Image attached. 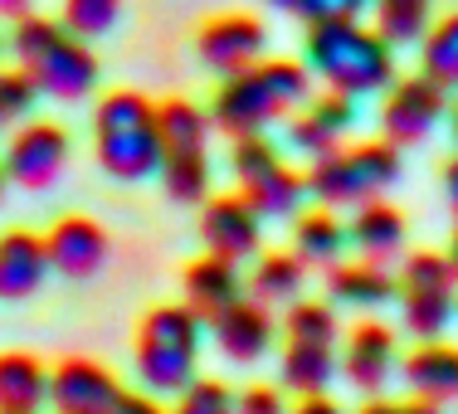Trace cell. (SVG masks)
<instances>
[{
  "instance_id": "cell-10",
  "label": "cell",
  "mask_w": 458,
  "mask_h": 414,
  "mask_svg": "<svg viewBox=\"0 0 458 414\" xmlns=\"http://www.w3.org/2000/svg\"><path fill=\"white\" fill-rule=\"evenodd\" d=\"M195 54L210 73L234 79V73L254 69L259 59H268V25L259 15H239V10L210 15L195 35Z\"/></svg>"
},
{
  "instance_id": "cell-7",
  "label": "cell",
  "mask_w": 458,
  "mask_h": 414,
  "mask_svg": "<svg viewBox=\"0 0 458 414\" xmlns=\"http://www.w3.org/2000/svg\"><path fill=\"white\" fill-rule=\"evenodd\" d=\"M400 326L414 342H439L458 312V274L449 254L414 249L400 264Z\"/></svg>"
},
{
  "instance_id": "cell-32",
  "label": "cell",
  "mask_w": 458,
  "mask_h": 414,
  "mask_svg": "<svg viewBox=\"0 0 458 414\" xmlns=\"http://www.w3.org/2000/svg\"><path fill=\"white\" fill-rule=\"evenodd\" d=\"M64 25L79 39H103L123 20V0H64Z\"/></svg>"
},
{
  "instance_id": "cell-18",
  "label": "cell",
  "mask_w": 458,
  "mask_h": 414,
  "mask_svg": "<svg viewBox=\"0 0 458 414\" xmlns=\"http://www.w3.org/2000/svg\"><path fill=\"white\" fill-rule=\"evenodd\" d=\"M346 239H352V249L366 258V264L390 268L400 254H405L410 224H405V215H400L395 205H386V200H366V205H356L352 224H346Z\"/></svg>"
},
{
  "instance_id": "cell-5",
  "label": "cell",
  "mask_w": 458,
  "mask_h": 414,
  "mask_svg": "<svg viewBox=\"0 0 458 414\" xmlns=\"http://www.w3.org/2000/svg\"><path fill=\"white\" fill-rule=\"evenodd\" d=\"M200 342H205V322L195 317L185 302H161L137 322V342H132V366L147 395H181L195 380L200 366Z\"/></svg>"
},
{
  "instance_id": "cell-20",
  "label": "cell",
  "mask_w": 458,
  "mask_h": 414,
  "mask_svg": "<svg viewBox=\"0 0 458 414\" xmlns=\"http://www.w3.org/2000/svg\"><path fill=\"white\" fill-rule=\"evenodd\" d=\"M410 395L429 400V405H454L458 400V346L449 342H420L414 351L400 361Z\"/></svg>"
},
{
  "instance_id": "cell-26",
  "label": "cell",
  "mask_w": 458,
  "mask_h": 414,
  "mask_svg": "<svg viewBox=\"0 0 458 414\" xmlns=\"http://www.w3.org/2000/svg\"><path fill=\"white\" fill-rule=\"evenodd\" d=\"M293 254H298L308 268L342 264V254H346V224L336 220L327 205H322V210L293 215Z\"/></svg>"
},
{
  "instance_id": "cell-28",
  "label": "cell",
  "mask_w": 458,
  "mask_h": 414,
  "mask_svg": "<svg viewBox=\"0 0 458 414\" xmlns=\"http://www.w3.org/2000/svg\"><path fill=\"white\" fill-rule=\"evenodd\" d=\"M420 73L434 79L444 93H458V10L444 15L439 25L424 30L420 39Z\"/></svg>"
},
{
  "instance_id": "cell-24",
  "label": "cell",
  "mask_w": 458,
  "mask_h": 414,
  "mask_svg": "<svg viewBox=\"0 0 458 414\" xmlns=\"http://www.w3.org/2000/svg\"><path fill=\"white\" fill-rule=\"evenodd\" d=\"M302 283H308V264H302L293 249H268V254L254 258V274L244 278V292L264 308H288V302L302 298Z\"/></svg>"
},
{
  "instance_id": "cell-30",
  "label": "cell",
  "mask_w": 458,
  "mask_h": 414,
  "mask_svg": "<svg viewBox=\"0 0 458 414\" xmlns=\"http://www.w3.org/2000/svg\"><path fill=\"white\" fill-rule=\"evenodd\" d=\"M161 190L176 205H205L210 200V156L205 151H185V156L161 161Z\"/></svg>"
},
{
  "instance_id": "cell-6",
  "label": "cell",
  "mask_w": 458,
  "mask_h": 414,
  "mask_svg": "<svg viewBox=\"0 0 458 414\" xmlns=\"http://www.w3.org/2000/svg\"><path fill=\"white\" fill-rule=\"evenodd\" d=\"M400 171H405L400 147H390L386 137L346 141L332 156L308 166V195H318L327 210H336V205H366V200H380L400 181Z\"/></svg>"
},
{
  "instance_id": "cell-16",
  "label": "cell",
  "mask_w": 458,
  "mask_h": 414,
  "mask_svg": "<svg viewBox=\"0 0 458 414\" xmlns=\"http://www.w3.org/2000/svg\"><path fill=\"white\" fill-rule=\"evenodd\" d=\"M342 376L352 380L356 390H366V395H380L386 390V380L395 376L400 366V351H395V332H390L386 322H356L352 332H346V351H342Z\"/></svg>"
},
{
  "instance_id": "cell-27",
  "label": "cell",
  "mask_w": 458,
  "mask_h": 414,
  "mask_svg": "<svg viewBox=\"0 0 458 414\" xmlns=\"http://www.w3.org/2000/svg\"><path fill=\"white\" fill-rule=\"evenodd\" d=\"M336 346H308V342H288L278 356V380L283 390H293V395H327V385H332L336 376Z\"/></svg>"
},
{
  "instance_id": "cell-1",
  "label": "cell",
  "mask_w": 458,
  "mask_h": 414,
  "mask_svg": "<svg viewBox=\"0 0 458 414\" xmlns=\"http://www.w3.org/2000/svg\"><path fill=\"white\" fill-rule=\"evenodd\" d=\"M308 97H312L308 63L268 54L254 69L234 73V79H220L215 103H210V123H215V132H225L229 141L259 137V132H268V127L288 123Z\"/></svg>"
},
{
  "instance_id": "cell-21",
  "label": "cell",
  "mask_w": 458,
  "mask_h": 414,
  "mask_svg": "<svg viewBox=\"0 0 458 414\" xmlns=\"http://www.w3.org/2000/svg\"><path fill=\"white\" fill-rule=\"evenodd\" d=\"M390 298H400V283L390 278V268L380 264H366V258H356V264H332L327 268V302L332 308H386Z\"/></svg>"
},
{
  "instance_id": "cell-44",
  "label": "cell",
  "mask_w": 458,
  "mask_h": 414,
  "mask_svg": "<svg viewBox=\"0 0 458 414\" xmlns=\"http://www.w3.org/2000/svg\"><path fill=\"white\" fill-rule=\"evenodd\" d=\"M449 132H454V141H458V93L449 97Z\"/></svg>"
},
{
  "instance_id": "cell-34",
  "label": "cell",
  "mask_w": 458,
  "mask_h": 414,
  "mask_svg": "<svg viewBox=\"0 0 458 414\" xmlns=\"http://www.w3.org/2000/svg\"><path fill=\"white\" fill-rule=\"evenodd\" d=\"M171 414H234V390L215 376H195L176 395Z\"/></svg>"
},
{
  "instance_id": "cell-45",
  "label": "cell",
  "mask_w": 458,
  "mask_h": 414,
  "mask_svg": "<svg viewBox=\"0 0 458 414\" xmlns=\"http://www.w3.org/2000/svg\"><path fill=\"white\" fill-rule=\"evenodd\" d=\"M5 185H10V181H5V171H0V200H5Z\"/></svg>"
},
{
  "instance_id": "cell-41",
  "label": "cell",
  "mask_w": 458,
  "mask_h": 414,
  "mask_svg": "<svg viewBox=\"0 0 458 414\" xmlns=\"http://www.w3.org/2000/svg\"><path fill=\"white\" fill-rule=\"evenodd\" d=\"M30 5H35V0H0V20H10V25H15V20L30 15Z\"/></svg>"
},
{
  "instance_id": "cell-39",
  "label": "cell",
  "mask_w": 458,
  "mask_h": 414,
  "mask_svg": "<svg viewBox=\"0 0 458 414\" xmlns=\"http://www.w3.org/2000/svg\"><path fill=\"white\" fill-rule=\"evenodd\" d=\"M113 414H171L161 405L157 395H147V390H123V400L113 405Z\"/></svg>"
},
{
  "instance_id": "cell-29",
  "label": "cell",
  "mask_w": 458,
  "mask_h": 414,
  "mask_svg": "<svg viewBox=\"0 0 458 414\" xmlns=\"http://www.w3.org/2000/svg\"><path fill=\"white\" fill-rule=\"evenodd\" d=\"M283 336L288 342H308V346H336L342 342V317L322 298H298L283 312Z\"/></svg>"
},
{
  "instance_id": "cell-13",
  "label": "cell",
  "mask_w": 458,
  "mask_h": 414,
  "mask_svg": "<svg viewBox=\"0 0 458 414\" xmlns=\"http://www.w3.org/2000/svg\"><path fill=\"white\" fill-rule=\"evenodd\" d=\"M123 400V380L89 356H69L49 370V410L54 414H113Z\"/></svg>"
},
{
  "instance_id": "cell-3",
  "label": "cell",
  "mask_w": 458,
  "mask_h": 414,
  "mask_svg": "<svg viewBox=\"0 0 458 414\" xmlns=\"http://www.w3.org/2000/svg\"><path fill=\"white\" fill-rule=\"evenodd\" d=\"M302 63L342 97H366L395 83V45L366 20L312 25L302 39Z\"/></svg>"
},
{
  "instance_id": "cell-19",
  "label": "cell",
  "mask_w": 458,
  "mask_h": 414,
  "mask_svg": "<svg viewBox=\"0 0 458 414\" xmlns=\"http://www.w3.org/2000/svg\"><path fill=\"white\" fill-rule=\"evenodd\" d=\"M181 292H185V308L200 322H210V317H220L229 302L244 298V278H239V264L205 254V258H191V264H185Z\"/></svg>"
},
{
  "instance_id": "cell-38",
  "label": "cell",
  "mask_w": 458,
  "mask_h": 414,
  "mask_svg": "<svg viewBox=\"0 0 458 414\" xmlns=\"http://www.w3.org/2000/svg\"><path fill=\"white\" fill-rule=\"evenodd\" d=\"M356 414H444L439 405H429V400L410 395V400H386V395H370Z\"/></svg>"
},
{
  "instance_id": "cell-15",
  "label": "cell",
  "mask_w": 458,
  "mask_h": 414,
  "mask_svg": "<svg viewBox=\"0 0 458 414\" xmlns=\"http://www.w3.org/2000/svg\"><path fill=\"white\" fill-rule=\"evenodd\" d=\"M205 326H210V336H215V346H220V356H225V361H234V366L264 361L268 346H274V336H278L274 312H268L264 302H254L249 292H244L239 302H229L220 317H210Z\"/></svg>"
},
{
  "instance_id": "cell-40",
  "label": "cell",
  "mask_w": 458,
  "mask_h": 414,
  "mask_svg": "<svg viewBox=\"0 0 458 414\" xmlns=\"http://www.w3.org/2000/svg\"><path fill=\"white\" fill-rule=\"evenodd\" d=\"M288 414H342V405H336L332 395H298V405Z\"/></svg>"
},
{
  "instance_id": "cell-9",
  "label": "cell",
  "mask_w": 458,
  "mask_h": 414,
  "mask_svg": "<svg viewBox=\"0 0 458 414\" xmlns=\"http://www.w3.org/2000/svg\"><path fill=\"white\" fill-rule=\"evenodd\" d=\"M444 117H449V93L434 79H424V73H410V79L390 83L386 103H380V137L405 151V147L429 141V132Z\"/></svg>"
},
{
  "instance_id": "cell-36",
  "label": "cell",
  "mask_w": 458,
  "mask_h": 414,
  "mask_svg": "<svg viewBox=\"0 0 458 414\" xmlns=\"http://www.w3.org/2000/svg\"><path fill=\"white\" fill-rule=\"evenodd\" d=\"M35 97H39V89L20 69H0V132L25 123L35 113Z\"/></svg>"
},
{
  "instance_id": "cell-11",
  "label": "cell",
  "mask_w": 458,
  "mask_h": 414,
  "mask_svg": "<svg viewBox=\"0 0 458 414\" xmlns=\"http://www.w3.org/2000/svg\"><path fill=\"white\" fill-rule=\"evenodd\" d=\"M200 239H205V254L229 258V264H244V258L259 254L264 244V215L244 200V195H210L200 205Z\"/></svg>"
},
{
  "instance_id": "cell-14",
  "label": "cell",
  "mask_w": 458,
  "mask_h": 414,
  "mask_svg": "<svg viewBox=\"0 0 458 414\" xmlns=\"http://www.w3.org/2000/svg\"><path fill=\"white\" fill-rule=\"evenodd\" d=\"M45 254H49L54 274L83 283V278L103 274L113 244H107V230L93 220V215H59V220L45 230Z\"/></svg>"
},
{
  "instance_id": "cell-43",
  "label": "cell",
  "mask_w": 458,
  "mask_h": 414,
  "mask_svg": "<svg viewBox=\"0 0 458 414\" xmlns=\"http://www.w3.org/2000/svg\"><path fill=\"white\" fill-rule=\"evenodd\" d=\"M449 264H454V274H458V220H454V234H449Z\"/></svg>"
},
{
  "instance_id": "cell-22",
  "label": "cell",
  "mask_w": 458,
  "mask_h": 414,
  "mask_svg": "<svg viewBox=\"0 0 458 414\" xmlns=\"http://www.w3.org/2000/svg\"><path fill=\"white\" fill-rule=\"evenodd\" d=\"M49 405V366L30 351H0V414H39Z\"/></svg>"
},
{
  "instance_id": "cell-33",
  "label": "cell",
  "mask_w": 458,
  "mask_h": 414,
  "mask_svg": "<svg viewBox=\"0 0 458 414\" xmlns=\"http://www.w3.org/2000/svg\"><path fill=\"white\" fill-rule=\"evenodd\" d=\"M268 5L312 30V25H336V20H361L370 0H268Z\"/></svg>"
},
{
  "instance_id": "cell-37",
  "label": "cell",
  "mask_w": 458,
  "mask_h": 414,
  "mask_svg": "<svg viewBox=\"0 0 458 414\" xmlns=\"http://www.w3.org/2000/svg\"><path fill=\"white\" fill-rule=\"evenodd\" d=\"M234 414H288L278 385H249L234 395Z\"/></svg>"
},
{
  "instance_id": "cell-2",
  "label": "cell",
  "mask_w": 458,
  "mask_h": 414,
  "mask_svg": "<svg viewBox=\"0 0 458 414\" xmlns=\"http://www.w3.org/2000/svg\"><path fill=\"white\" fill-rule=\"evenodd\" d=\"M5 49L15 54V69L35 83L39 97H54V103H83L103 79V63L89 49V39H79L59 15L30 10L25 20L10 25Z\"/></svg>"
},
{
  "instance_id": "cell-35",
  "label": "cell",
  "mask_w": 458,
  "mask_h": 414,
  "mask_svg": "<svg viewBox=\"0 0 458 414\" xmlns=\"http://www.w3.org/2000/svg\"><path fill=\"white\" fill-rule=\"evenodd\" d=\"M283 151L274 147V137L259 132V137H234V147H229V171H234V181H249L259 176V171L278 166Z\"/></svg>"
},
{
  "instance_id": "cell-17",
  "label": "cell",
  "mask_w": 458,
  "mask_h": 414,
  "mask_svg": "<svg viewBox=\"0 0 458 414\" xmlns=\"http://www.w3.org/2000/svg\"><path fill=\"white\" fill-rule=\"evenodd\" d=\"M54 274L45 254V234L35 230H5L0 234V302H25L45 288Z\"/></svg>"
},
{
  "instance_id": "cell-12",
  "label": "cell",
  "mask_w": 458,
  "mask_h": 414,
  "mask_svg": "<svg viewBox=\"0 0 458 414\" xmlns=\"http://www.w3.org/2000/svg\"><path fill=\"white\" fill-rule=\"evenodd\" d=\"M352 123H356V97H342V93L322 89V93H312L283 127H288V147L293 151H302L308 161H322V156H332L336 147H346Z\"/></svg>"
},
{
  "instance_id": "cell-8",
  "label": "cell",
  "mask_w": 458,
  "mask_h": 414,
  "mask_svg": "<svg viewBox=\"0 0 458 414\" xmlns=\"http://www.w3.org/2000/svg\"><path fill=\"white\" fill-rule=\"evenodd\" d=\"M69 166V132L54 117H25L20 127H10L5 137V156H0V171H5L10 185H25V190H49L54 181Z\"/></svg>"
},
{
  "instance_id": "cell-4",
  "label": "cell",
  "mask_w": 458,
  "mask_h": 414,
  "mask_svg": "<svg viewBox=\"0 0 458 414\" xmlns=\"http://www.w3.org/2000/svg\"><path fill=\"white\" fill-rule=\"evenodd\" d=\"M93 156L113 181H147L166 151L157 132V103L132 89H113L93 103Z\"/></svg>"
},
{
  "instance_id": "cell-42",
  "label": "cell",
  "mask_w": 458,
  "mask_h": 414,
  "mask_svg": "<svg viewBox=\"0 0 458 414\" xmlns=\"http://www.w3.org/2000/svg\"><path fill=\"white\" fill-rule=\"evenodd\" d=\"M444 195H449V205H454V215H458V156L444 166Z\"/></svg>"
},
{
  "instance_id": "cell-23",
  "label": "cell",
  "mask_w": 458,
  "mask_h": 414,
  "mask_svg": "<svg viewBox=\"0 0 458 414\" xmlns=\"http://www.w3.org/2000/svg\"><path fill=\"white\" fill-rule=\"evenodd\" d=\"M239 195H244L264 220H293L298 205H302V195H308V171L278 161V166H268V171H259V176L239 181Z\"/></svg>"
},
{
  "instance_id": "cell-31",
  "label": "cell",
  "mask_w": 458,
  "mask_h": 414,
  "mask_svg": "<svg viewBox=\"0 0 458 414\" xmlns=\"http://www.w3.org/2000/svg\"><path fill=\"white\" fill-rule=\"evenodd\" d=\"M376 30L390 45H420L429 30V0H376Z\"/></svg>"
},
{
  "instance_id": "cell-25",
  "label": "cell",
  "mask_w": 458,
  "mask_h": 414,
  "mask_svg": "<svg viewBox=\"0 0 458 414\" xmlns=\"http://www.w3.org/2000/svg\"><path fill=\"white\" fill-rule=\"evenodd\" d=\"M157 132L166 156H185V151H205L215 137L210 107L191 103V97H161L157 103Z\"/></svg>"
}]
</instances>
